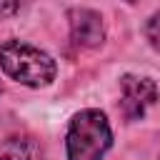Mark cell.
<instances>
[{"label":"cell","mask_w":160,"mask_h":160,"mask_svg":"<svg viewBox=\"0 0 160 160\" xmlns=\"http://www.w3.org/2000/svg\"><path fill=\"white\" fill-rule=\"evenodd\" d=\"M68 18H70V35H72L75 45H80V48H98L102 42L105 28H102L100 12H95L90 8H72Z\"/></svg>","instance_id":"obj_4"},{"label":"cell","mask_w":160,"mask_h":160,"mask_svg":"<svg viewBox=\"0 0 160 160\" xmlns=\"http://www.w3.org/2000/svg\"><path fill=\"white\" fill-rule=\"evenodd\" d=\"M0 160H38V150L25 138L0 140Z\"/></svg>","instance_id":"obj_5"},{"label":"cell","mask_w":160,"mask_h":160,"mask_svg":"<svg viewBox=\"0 0 160 160\" xmlns=\"http://www.w3.org/2000/svg\"><path fill=\"white\" fill-rule=\"evenodd\" d=\"M122 90V112L128 120H140L150 105L158 100V85L150 78H138V75H125L120 80Z\"/></svg>","instance_id":"obj_3"},{"label":"cell","mask_w":160,"mask_h":160,"mask_svg":"<svg viewBox=\"0 0 160 160\" xmlns=\"http://www.w3.org/2000/svg\"><path fill=\"white\" fill-rule=\"evenodd\" d=\"M145 35H148L150 45H152V48L160 52V10L150 15V20H148V28H145Z\"/></svg>","instance_id":"obj_6"},{"label":"cell","mask_w":160,"mask_h":160,"mask_svg":"<svg viewBox=\"0 0 160 160\" xmlns=\"http://www.w3.org/2000/svg\"><path fill=\"white\" fill-rule=\"evenodd\" d=\"M68 160H102L112 145L110 122L100 110H82L68 128Z\"/></svg>","instance_id":"obj_2"},{"label":"cell","mask_w":160,"mask_h":160,"mask_svg":"<svg viewBox=\"0 0 160 160\" xmlns=\"http://www.w3.org/2000/svg\"><path fill=\"white\" fill-rule=\"evenodd\" d=\"M0 68L8 78L28 88H45L55 80V60L45 50L20 40L0 45Z\"/></svg>","instance_id":"obj_1"},{"label":"cell","mask_w":160,"mask_h":160,"mask_svg":"<svg viewBox=\"0 0 160 160\" xmlns=\"http://www.w3.org/2000/svg\"><path fill=\"white\" fill-rule=\"evenodd\" d=\"M0 92H2V85H0Z\"/></svg>","instance_id":"obj_8"},{"label":"cell","mask_w":160,"mask_h":160,"mask_svg":"<svg viewBox=\"0 0 160 160\" xmlns=\"http://www.w3.org/2000/svg\"><path fill=\"white\" fill-rule=\"evenodd\" d=\"M15 10H20L18 2H0V15H10V12H15Z\"/></svg>","instance_id":"obj_7"}]
</instances>
